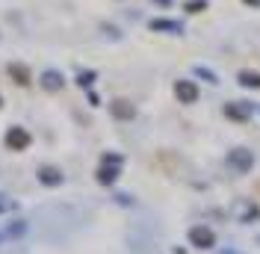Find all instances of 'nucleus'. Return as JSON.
Here are the masks:
<instances>
[{
  "mask_svg": "<svg viewBox=\"0 0 260 254\" xmlns=\"http://www.w3.org/2000/svg\"><path fill=\"white\" fill-rule=\"evenodd\" d=\"M118 169H121V157H115V154H107V157H104V166L98 169V183H104V186L115 183V177H118Z\"/></svg>",
  "mask_w": 260,
  "mask_h": 254,
  "instance_id": "obj_1",
  "label": "nucleus"
},
{
  "mask_svg": "<svg viewBox=\"0 0 260 254\" xmlns=\"http://www.w3.org/2000/svg\"><path fill=\"white\" fill-rule=\"evenodd\" d=\"M30 142L32 139L24 127H9V130H6V148H9V151H27Z\"/></svg>",
  "mask_w": 260,
  "mask_h": 254,
  "instance_id": "obj_2",
  "label": "nucleus"
},
{
  "mask_svg": "<svg viewBox=\"0 0 260 254\" xmlns=\"http://www.w3.org/2000/svg\"><path fill=\"white\" fill-rule=\"evenodd\" d=\"M189 242H192L195 248H213L216 245V234L207 225H195L192 231H189Z\"/></svg>",
  "mask_w": 260,
  "mask_h": 254,
  "instance_id": "obj_3",
  "label": "nucleus"
},
{
  "mask_svg": "<svg viewBox=\"0 0 260 254\" xmlns=\"http://www.w3.org/2000/svg\"><path fill=\"white\" fill-rule=\"evenodd\" d=\"M175 98H178L180 104H195L198 101V86H195L192 80H178L175 83Z\"/></svg>",
  "mask_w": 260,
  "mask_h": 254,
  "instance_id": "obj_4",
  "label": "nucleus"
},
{
  "mask_svg": "<svg viewBox=\"0 0 260 254\" xmlns=\"http://www.w3.org/2000/svg\"><path fill=\"white\" fill-rule=\"evenodd\" d=\"M228 163H231V169H237V172H248V169H251V163H254V157H251V151L237 148V151H231V154H228Z\"/></svg>",
  "mask_w": 260,
  "mask_h": 254,
  "instance_id": "obj_5",
  "label": "nucleus"
},
{
  "mask_svg": "<svg viewBox=\"0 0 260 254\" xmlns=\"http://www.w3.org/2000/svg\"><path fill=\"white\" fill-rule=\"evenodd\" d=\"M110 112H113V118H121V121H130L133 115H136V107L130 104V101H113V107H110Z\"/></svg>",
  "mask_w": 260,
  "mask_h": 254,
  "instance_id": "obj_6",
  "label": "nucleus"
},
{
  "mask_svg": "<svg viewBox=\"0 0 260 254\" xmlns=\"http://www.w3.org/2000/svg\"><path fill=\"white\" fill-rule=\"evenodd\" d=\"M39 180H42L45 186H59V183H62V172L53 169V166H42V169H39Z\"/></svg>",
  "mask_w": 260,
  "mask_h": 254,
  "instance_id": "obj_7",
  "label": "nucleus"
},
{
  "mask_svg": "<svg viewBox=\"0 0 260 254\" xmlns=\"http://www.w3.org/2000/svg\"><path fill=\"white\" fill-rule=\"evenodd\" d=\"M9 77L15 80L18 86H30V68L21 62H12L9 65Z\"/></svg>",
  "mask_w": 260,
  "mask_h": 254,
  "instance_id": "obj_8",
  "label": "nucleus"
},
{
  "mask_svg": "<svg viewBox=\"0 0 260 254\" xmlns=\"http://www.w3.org/2000/svg\"><path fill=\"white\" fill-rule=\"evenodd\" d=\"M42 86H45L48 92H59L65 86V80H62L59 71H45V74H42Z\"/></svg>",
  "mask_w": 260,
  "mask_h": 254,
  "instance_id": "obj_9",
  "label": "nucleus"
},
{
  "mask_svg": "<svg viewBox=\"0 0 260 254\" xmlns=\"http://www.w3.org/2000/svg\"><path fill=\"white\" fill-rule=\"evenodd\" d=\"M151 30H157V33H180V24H178V21L157 18V21H151Z\"/></svg>",
  "mask_w": 260,
  "mask_h": 254,
  "instance_id": "obj_10",
  "label": "nucleus"
},
{
  "mask_svg": "<svg viewBox=\"0 0 260 254\" xmlns=\"http://www.w3.org/2000/svg\"><path fill=\"white\" fill-rule=\"evenodd\" d=\"M228 118H234V121H248V110L245 107H237V104H228L225 107Z\"/></svg>",
  "mask_w": 260,
  "mask_h": 254,
  "instance_id": "obj_11",
  "label": "nucleus"
},
{
  "mask_svg": "<svg viewBox=\"0 0 260 254\" xmlns=\"http://www.w3.org/2000/svg\"><path fill=\"white\" fill-rule=\"evenodd\" d=\"M240 83L248 89H260V74L257 71H240Z\"/></svg>",
  "mask_w": 260,
  "mask_h": 254,
  "instance_id": "obj_12",
  "label": "nucleus"
},
{
  "mask_svg": "<svg viewBox=\"0 0 260 254\" xmlns=\"http://www.w3.org/2000/svg\"><path fill=\"white\" fill-rule=\"evenodd\" d=\"M195 74H198V77H204L207 83H216V80H219L213 71H207V68H195Z\"/></svg>",
  "mask_w": 260,
  "mask_h": 254,
  "instance_id": "obj_13",
  "label": "nucleus"
},
{
  "mask_svg": "<svg viewBox=\"0 0 260 254\" xmlns=\"http://www.w3.org/2000/svg\"><path fill=\"white\" fill-rule=\"evenodd\" d=\"M204 6H207V0H189V3H186V9H189V12H201Z\"/></svg>",
  "mask_w": 260,
  "mask_h": 254,
  "instance_id": "obj_14",
  "label": "nucleus"
},
{
  "mask_svg": "<svg viewBox=\"0 0 260 254\" xmlns=\"http://www.w3.org/2000/svg\"><path fill=\"white\" fill-rule=\"evenodd\" d=\"M92 80H95V74H92V71H83L80 77H77V83H80V86H92Z\"/></svg>",
  "mask_w": 260,
  "mask_h": 254,
  "instance_id": "obj_15",
  "label": "nucleus"
},
{
  "mask_svg": "<svg viewBox=\"0 0 260 254\" xmlns=\"http://www.w3.org/2000/svg\"><path fill=\"white\" fill-rule=\"evenodd\" d=\"M154 3H160V6H172V0H154Z\"/></svg>",
  "mask_w": 260,
  "mask_h": 254,
  "instance_id": "obj_16",
  "label": "nucleus"
},
{
  "mask_svg": "<svg viewBox=\"0 0 260 254\" xmlns=\"http://www.w3.org/2000/svg\"><path fill=\"white\" fill-rule=\"evenodd\" d=\"M245 3H251V6H260V0H245Z\"/></svg>",
  "mask_w": 260,
  "mask_h": 254,
  "instance_id": "obj_17",
  "label": "nucleus"
}]
</instances>
